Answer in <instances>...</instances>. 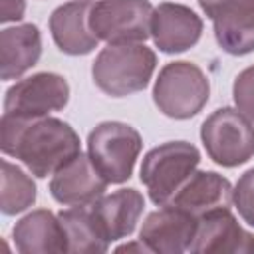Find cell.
<instances>
[{
  "label": "cell",
  "mask_w": 254,
  "mask_h": 254,
  "mask_svg": "<svg viewBox=\"0 0 254 254\" xmlns=\"http://www.w3.org/2000/svg\"><path fill=\"white\" fill-rule=\"evenodd\" d=\"M0 147L8 157L18 159L34 177L46 179L81 153L75 129L58 117L22 119L2 113Z\"/></svg>",
  "instance_id": "6da1fadb"
},
{
  "label": "cell",
  "mask_w": 254,
  "mask_h": 254,
  "mask_svg": "<svg viewBox=\"0 0 254 254\" xmlns=\"http://www.w3.org/2000/svg\"><path fill=\"white\" fill-rule=\"evenodd\" d=\"M157 67V54L143 42L107 44L91 64L93 83L111 97L143 91Z\"/></svg>",
  "instance_id": "7a4b0ae2"
},
{
  "label": "cell",
  "mask_w": 254,
  "mask_h": 254,
  "mask_svg": "<svg viewBox=\"0 0 254 254\" xmlns=\"http://www.w3.org/2000/svg\"><path fill=\"white\" fill-rule=\"evenodd\" d=\"M210 97L206 73L192 62L177 60L159 69L153 85V101L171 119H190L202 111Z\"/></svg>",
  "instance_id": "3957f363"
},
{
  "label": "cell",
  "mask_w": 254,
  "mask_h": 254,
  "mask_svg": "<svg viewBox=\"0 0 254 254\" xmlns=\"http://www.w3.org/2000/svg\"><path fill=\"white\" fill-rule=\"evenodd\" d=\"M198 163L200 151L189 141H167L147 151L141 163V183L153 204H169Z\"/></svg>",
  "instance_id": "277c9868"
},
{
  "label": "cell",
  "mask_w": 254,
  "mask_h": 254,
  "mask_svg": "<svg viewBox=\"0 0 254 254\" xmlns=\"http://www.w3.org/2000/svg\"><path fill=\"white\" fill-rule=\"evenodd\" d=\"M141 149V133L123 121H101L87 135V155L109 185L131 179Z\"/></svg>",
  "instance_id": "5b68a950"
},
{
  "label": "cell",
  "mask_w": 254,
  "mask_h": 254,
  "mask_svg": "<svg viewBox=\"0 0 254 254\" xmlns=\"http://www.w3.org/2000/svg\"><path fill=\"white\" fill-rule=\"evenodd\" d=\"M200 141L216 165L232 169L254 157V123L234 107H218L202 121Z\"/></svg>",
  "instance_id": "8992f818"
},
{
  "label": "cell",
  "mask_w": 254,
  "mask_h": 254,
  "mask_svg": "<svg viewBox=\"0 0 254 254\" xmlns=\"http://www.w3.org/2000/svg\"><path fill=\"white\" fill-rule=\"evenodd\" d=\"M149 0H97L89 10L91 32L107 44H133L151 38Z\"/></svg>",
  "instance_id": "52a82bcc"
},
{
  "label": "cell",
  "mask_w": 254,
  "mask_h": 254,
  "mask_svg": "<svg viewBox=\"0 0 254 254\" xmlns=\"http://www.w3.org/2000/svg\"><path fill=\"white\" fill-rule=\"evenodd\" d=\"M69 101V83L54 71H40L16 81L4 97V113L22 119L46 117Z\"/></svg>",
  "instance_id": "ba28073f"
},
{
  "label": "cell",
  "mask_w": 254,
  "mask_h": 254,
  "mask_svg": "<svg viewBox=\"0 0 254 254\" xmlns=\"http://www.w3.org/2000/svg\"><path fill=\"white\" fill-rule=\"evenodd\" d=\"M210 18L220 50L230 56L254 52V0H198Z\"/></svg>",
  "instance_id": "9c48e42d"
},
{
  "label": "cell",
  "mask_w": 254,
  "mask_h": 254,
  "mask_svg": "<svg viewBox=\"0 0 254 254\" xmlns=\"http://www.w3.org/2000/svg\"><path fill=\"white\" fill-rule=\"evenodd\" d=\"M198 218L189 214L187 210L163 204L159 210L147 214L139 238L149 246L151 252L157 254H181L189 252L194 234H196Z\"/></svg>",
  "instance_id": "30bf717a"
},
{
  "label": "cell",
  "mask_w": 254,
  "mask_h": 254,
  "mask_svg": "<svg viewBox=\"0 0 254 254\" xmlns=\"http://www.w3.org/2000/svg\"><path fill=\"white\" fill-rule=\"evenodd\" d=\"M202 18L185 4L161 2L153 10L151 38L163 54H183L194 48L202 36Z\"/></svg>",
  "instance_id": "8fae6325"
},
{
  "label": "cell",
  "mask_w": 254,
  "mask_h": 254,
  "mask_svg": "<svg viewBox=\"0 0 254 254\" xmlns=\"http://www.w3.org/2000/svg\"><path fill=\"white\" fill-rule=\"evenodd\" d=\"M107 185L109 183L95 169L89 155L79 153L52 175L50 194L64 206H85L101 198Z\"/></svg>",
  "instance_id": "7c38bea8"
},
{
  "label": "cell",
  "mask_w": 254,
  "mask_h": 254,
  "mask_svg": "<svg viewBox=\"0 0 254 254\" xmlns=\"http://www.w3.org/2000/svg\"><path fill=\"white\" fill-rule=\"evenodd\" d=\"M189 252H254V234L240 226L230 208H216L198 218L196 234Z\"/></svg>",
  "instance_id": "4fadbf2b"
},
{
  "label": "cell",
  "mask_w": 254,
  "mask_h": 254,
  "mask_svg": "<svg viewBox=\"0 0 254 254\" xmlns=\"http://www.w3.org/2000/svg\"><path fill=\"white\" fill-rule=\"evenodd\" d=\"M91 0H71L58 6L50 16V32L60 52L67 56L91 54L99 38L89 28Z\"/></svg>",
  "instance_id": "5bb4252c"
},
{
  "label": "cell",
  "mask_w": 254,
  "mask_h": 254,
  "mask_svg": "<svg viewBox=\"0 0 254 254\" xmlns=\"http://www.w3.org/2000/svg\"><path fill=\"white\" fill-rule=\"evenodd\" d=\"M143 208H145L143 194L131 187L119 189L111 194H103L91 204L97 224L109 244L127 238L135 232Z\"/></svg>",
  "instance_id": "9a60e30c"
},
{
  "label": "cell",
  "mask_w": 254,
  "mask_h": 254,
  "mask_svg": "<svg viewBox=\"0 0 254 254\" xmlns=\"http://www.w3.org/2000/svg\"><path fill=\"white\" fill-rule=\"evenodd\" d=\"M12 238L16 250L22 254H48V252H67V236L58 214L48 208H36L22 216Z\"/></svg>",
  "instance_id": "2e32d148"
},
{
  "label": "cell",
  "mask_w": 254,
  "mask_h": 254,
  "mask_svg": "<svg viewBox=\"0 0 254 254\" xmlns=\"http://www.w3.org/2000/svg\"><path fill=\"white\" fill-rule=\"evenodd\" d=\"M169 204L187 210L194 218H200L210 210L230 208L232 185L216 171H194Z\"/></svg>",
  "instance_id": "e0dca14e"
},
{
  "label": "cell",
  "mask_w": 254,
  "mask_h": 254,
  "mask_svg": "<svg viewBox=\"0 0 254 254\" xmlns=\"http://www.w3.org/2000/svg\"><path fill=\"white\" fill-rule=\"evenodd\" d=\"M42 56V34L36 24H18L0 32V77H22Z\"/></svg>",
  "instance_id": "ac0fdd59"
},
{
  "label": "cell",
  "mask_w": 254,
  "mask_h": 254,
  "mask_svg": "<svg viewBox=\"0 0 254 254\" xmlns=\"http://www.w3.org/2000/svg\"><path fill=\"white\" fill-rule=\"evenodd\" d=\"M58 216H60L65 236H67V252H75V254L107 252L109 242L97 224L91 204L64 208L58 212Z\"/></svg>",
  "instance_id": "d6986e66"
},
{
  "label": "cell",
  "mask_w": 254,
  "mask_h": 254,
  "mask_svg": "<svg viewBox=\"0 0 254 254\" xmlns=\"http://www.w3.org/2000/svg\"><path fill=\"white\" fill-rule=\"evenodd\" d=\"M36 183L18 165L2 159V196L0 210L6 216L20 214L36 202Z\"/></svg>",
  "instance_id": "ffe728a7"
},
{
  "label": "cell",
  "mask_w": 254,
  "mask_h": 254,
  "mask_svg": "<svg viewBox=\"0 0 254 254\" xmlns=\"http://www.w3.org/2000/svg\"><path fill=\"white\" fill-rule=\"evenodd\" d=\"M232 204L240 218L254 228V167L238 177L232 189Z\"/></svg>",
  "instance_id": "44dd1931"
},
{
  "label": "cell",
  "mask_w": 254,
  "mask_h": 254,
  "mask_svg": "<svg viewBox=\"0 0 254 254\" xmlns=\"http://www.w3.org/2000/svg\"><path fill=\"white\" fill-rule=\"evenodd\" d=\"M232 99L240 113L254 123V65L242 69L232 85Z\"/></svg>",
  "instance_id": "7402d4cb"
},
{
  "label": "cell",
  "mask_w": 254,
  "mask_h": 254,
  "mask_svg": "<svg viewBox=\"0 0 254 254\" xmlns=\"http://www.w3.org/2000/svg\"><path fill=\"white\" fill-rule=\"evenodd\" d=\"M26 12V2L24 0H2V24L6 22H18L24 18Z\"/></svg>",
  "instance_id": "603a6c76"
},
{
  "label": "cell",
  "mask_w": 254,
  "mask_h": 254,
  "mask_svg": "<svg viewBox=\"0 0 254 254\" xmlns=\"http://www.w3.org/2000/svg\"><path fill=\"white\" fill-rule=\"evenodd\" d=\"M115 252H137V254H143V252H151L149 246L139 238L135 242H127V244H121L115 248Z\"/></svg>",
  "instance_id": "cb8c5ba5"
}]
</instances>
